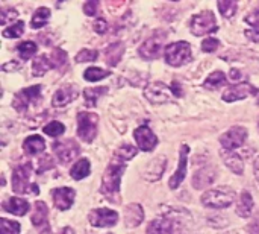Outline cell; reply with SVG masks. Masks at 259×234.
Masks as SVG:
<instances>
[{
	"instance_id": "obj_1",
	"label": "cell",
	"mask_w": 259,
	"mask_h": 234,
	"mask_svg": "<svg viewBox=\"0 0 259 234\" xmlns=\"http://www.w3.org/2000/svg\"><path fill=\"white\" fill-rule=\"evenodd\" d=\"M124 169H126V163L120 161L114 157H112L111 163L106 166V171H105L103 178H102L100 192L111 203L120 201V183H121V177L124 174Z\"/></svg>"
},
{
	"instance_id": "obj_2",
	"label": "cell",
	"mask_w": 259,
	"mask_h": 234,
	"mask_svg": "<svg viewBox=\"0 0 259 234\" xmlns=\"http://www.w3.org/2000/svg\"><path fill=\"white\" fill-rule=\"evenodd\" d=\"M32 175V164L26 163V164H20L14 169L12 172V190L14 193H26V192H32V193H38V186L30 184Z\"/></svg>"
},
{
	"instance_id": "obj_3",
	"label": "cell",
	"mask_w": 259,
	"mask_h": 234,
	"mask_svg": "<svg viewBox=\"0 0 259 234\" xmlns=\"http://www.w3.org/2000/svg\"><path fill=\"white\" fill-rule=\"evenodd\" d=\"M235 201V193L231 189L222 187L208 190L202 195V204L208 209H226Z\"/></svg>"
},
{
	"instance_id": "obj_4",
	"label": "cell",
	"mask_w": 259,
	"mask_h": 234,
	"mask_svg": "<svg viewBox=\"0 0 259 234\" xmlns=\"http://www.w3.org/2000/svg\"><path fill=\"white\" fill-rule=\"evenodd\" d=\"M99 128V116L94 113H79L77 114V136L80 140L91 143L97 136Z\"/></svg>"
},
{
	"instance_id": "obj_5",
	"label": "cell",
	"mask_w": 259,
	"mask_h": 234,
	"mask_svg": "<svg viewBox=\"0 0 259 234\" xmlns=\"http://www.w3.org/2000/svg\"><path fill=\"white\" fill-rule=\"evenodd\" d=\"M191 46L187 41H178L165 49V61L173 67L184 65L191 61Z\"/></svg>"
},
{
	"instance_id": "obj_6",
	"label": "cell",
	"mask_w": 259,
	"mask_h": 234,
	"mask_svg": "<svg viewBox=\"0 0 259 234\" xmlns=\"http://www.w3.org/2000/svg\"><path fill=\"white\" fill-rule=\"evenodd\" d=\"M217 29H219V26H217L215 15L211 11H205L191 18V32L196 37H203V35L212 34Z\"/></svg>"
},
{
	"instance_id": "obj_7",
	"label": "cell",
	"mask_w": 259,
	"mask_h": 234,
	"mask_svg": "<svg viewBox=\"0 0 259 234\" xmlns=\"http://www.w3.org/2000/svg\"><path fill=\"white\" fill-rule=\"evenodd\" d=\"M39 93H41V85H33V87L23 88L15 94V97L12 101V107L18 113H24V111H27V108L32 104H36V101L39 97Z\"/></svg>"
},
{
	"instance_id": "obj_8",
	"label": "cell",
	"mask_w": 259,
	"mask_h": 234,
	"mask_svg": "<svg viewBox=\"0 0 259 234\" xmlns=\"http://www.w3.org/2000/svg\"><path fill=\"white\" fill-rule=\"evenodd\" d=\"M144 96L149 102L158 105V104H165L170 102V99L175 96L171 88L167 87L164 82H152L146 85L144 88Z\"/></svg>"
},
{
	"instance_id": "obj_9",
	"label": "cell",
	"mask_w": 259,
	"mask_h": 234,
	"mask_svg": "<svg viewBox=\"0 0 259 234\" xmlns=\"http://www.w3.org/2000/svg\"><path fill=\"white\" fill-rule=\"evenodd\" d=\"M246 140H247V129L243 126H234L220 137V143L226 151H234L241 148L246 143Z\"/></svg>"
},
{
	"instance_id": "obj_10",
	"label": "cell",
	"mask_w": 259,
	"mask_h": 234,
	"mask_svg": "<svg viewBox=\"0 0 259 234\" xmlns=\"http://www.w3.org/2000/svg\"><path fill=\"white\" fill-rule=\"evenodd\" d=\"M79 151H80L79 145L71 139L53 143V152L56 154L61 164H68L71 160H74L79 155Z\"/></svg>"
},
{
	"instance_id": "obj_11",
	"label": "cell",
	"mask_w": 259,
	"mask_h": 234,
	"mask_svg": "<svg viewBox=\"0 0 259 234\" xmlns=\"http://www.w3.org/2000/svg\"><path fill=\"white\" fill-rule=\"evenodd\" d=\"M88 221L93 227H97V228L114 227L118 221V213L109 209H96L90 212Z\"/></svg>"
},
{
	"instance_id": "obj_12",
	"label": "cell",
	"mask_w": 259,
	"mask_h": 234,
	"mask_svg": "<svg viewBox=\"0 0 259 234\" xmlns=\"http://www.w3.org/2000/svg\"><path fill=\"white\" fill-rule=\"evenodd\" d=\"M134 139L137 142V146L144 152H152L155 146L158 145V137L152 132V129L146 125L138 126L134 132Z\"/></svg>"
},
{
	"instance_id": "obj_13",
	"label": "cell",
	"mask_w": 259,
	"mask_h": 234,
	"mask_svg": "<svg viewBox=\"0 0 259 234\" xmlns=\"http://www.w3.org/2000/svg\"><path fill=\"white\" fill-rule=\"evenodd\" d=\"M256 93H258V90L253 85H250L247 82H241V84H237V85L229 87L223 93V101L225 102H235V101L246 99L249 96H255Z\"/></svg>"
},
{
	"instance_id": "obj_14",
	"label": "cell",
	"mask_w": 259,
	"mask_h": 234,
	"mask_svg": "<svg viewBox=\"0 0 259 234\" xmlns=\"http://www.w3.org/2000/svg\"><path fill=\"white\" fill-rule=\"evenodd\" d=\"M164 38L162 35H153L150 37L149 40H146L141 47H140V55L144 58V59H156L159 58L161 55V49H162V43H164Z\"/></svg>"
},
{
	"instance_id": "obj_15",
	"label": "cell",
	"mask_w": 259,
	"mask_h": 234,
	"mask_svg": "<svg viewBox=\"0 0 259 234\" xmlns=\"http://www.w3.org/2000/svg\"><path fill=\"white\" fill-rule=\"evenodd\" d=\"M188 152H190V148L187 145H182L181 146V152H179V166H178V171L175 172V175L170 178V189H178L182 181L185 180L187 177V164H188Z\"/></svg>"
},
{
	"instance_id": "obj_16",
	"label": "cell",
	"mask_w": 259,
	"mask_h": 234,
	"mask_svg": "<svg viewBox=\"0 0 259 234\" xmlns=\"http://www.w3.org/2000/svg\"><path fill=\"white\" fill-rule=\"evenodd\" d=\"M33 227H36L41 234H50V225H49V209L47 206L39 201L35 204L33 209V215L30 218Z\"/></svg>"
},
{
	"instance_id": "obj_17",
	"label": "cell",
	"mask_w": 259,
	"mask_h": 234,
	"mask_svg": "<svg viewBox=\"0 0 259 234\" xmlns=\"http://www.w3.org/2000/svg\"><path fill=\"white\" fill-rule=\"evenodd\" d=\"M74 190L70 187H58L52 192V198H53V204L58 210L65 212L68 210L73 203H74Z\"/></svg>"
},
{
	"instance_id": "obj_18",
	"label": "cell",
	"mask_w": 259,
	"mask_h": 234,
	"mask_svg": "<svg viewBox=\"0 0 259 234\" xmlns=\"http://www.w3.org/2000/svg\"><path fill=\"white\" fill-rule=\"evenodd\" d=\"M165 166H167V158L165 157H156L153 158L143 171V178L150 181V183H155L158 180H161L164 171H165Z\"/></svg>"
},
{
	"instance_id": "obj_19",
	"label": "cell",
	"mask_w": 259,
	"mask_h": 234,
	"mask_svg": "<svg viewBox=\"0 0 259 234\" xmlns=\"http://www.w3.org/2000/svg\"><path fill=\"white\" fill-rule=\"evenodd\" d=\"M215 177H217L215 169L212 166H205L193 175V187L196 190H202L206 186L212 184L215 181Z\"/></svg>"
},
{
	"instance_id": "obj_20",
	"label": "cell",
	"mask_w": 259,
	"mask_h": 234,
	"mask_svg": "<svg viewBox=\"0 0 259 234\" xmlns=\"http://www.w3.org/2000/svg\"><path fill=\"white\" fill-rule=\"evenodd\" d=\"M77 96V90L73 85H64L61 87L52 97V105L59 108V107H65L70 102H73Z\"/></svg>"
},
{
	"instance_id": "obj_21",
	"label": "cell",
	"mask_w": 259,
	"mask_h": 234,
	"mask_svg": "<svg viewBox=\"0 0 259 234\" xmlns=\"http://www.w3.org/2000/svg\"><path fill=\"white\" fill-rule=\"evenodd\" d=\"M144 221V210L140 204H129L124 210V224L127 228H137Z\"/></svg>"
},
{
	"instance_id": "obj_22",
	"label": "cell",
	"mask_w": 259,
	"mask_h": 234,
	"mask_svg": "<svg viewBox=\"0 0 259 234\" xmlns=\"http://www.w3.org/2000/svg\"><path fill=\"white\" fill-rule=\"evenodd\" d=\"M176 224L171 218H158L153 219L149 227H147V234H175Z\"/></svg>"
},
{
	"instance_id": "obj_23",
	"label": "cell",
	"mask_w": 259,
	"mask_h": 234,
	"mask_svg": "<svg viewBox=\"0 0 259 234\" xmlns=\"http://www.w3.org/2000/svg\"><path fill=\"white\" fill-rule=\"evenodd\" d=\"M3 210L8 213H12L15 216H24L29 212V203L23 198H8L3 203Z\"/></svg>"
},
{
	"instance_id": "obj_24",
	"label": "cell",
	"mask_w": 259,
	"mask_h": 234,
	"mask_svg": "<svg viewBox=\"0 0 259 234\" xmlns=\"http://www.w3.org/2000/svg\"><path fill=\"white\" fill-rule=\"evenodd\" d=\"M222 157H223L225 164H226L235 175H243V174H244V163H243V160H241L240 155H237V154L232 152V151L223 149V151H222Z\"/></svg>"
},
{
	"instance_id": "obj_25",
	"label": "cell",
	"mask_w": 259,
	"mask_h": 234,
	"mask_svg": "<svg viewBox=\"0 0 259 234\" xmlns=\"http://www.w3.org/2000/svg\"><path fill=\"white\" fill-rule=\"evenodd\" d=\"M253 207H255V203H253V198L249 192H243L238 198V203H237V215L240 218H250L252 212H253Z\"/></svg>"
},
{
	"instance_id": "obj_26",
	"label": "cell",
	"mask_w": 259,
	"mask_h": 234,
	"mask_svg": "<svg viewBox=\"0 0 259 234\" xmlns=\"http://www.w3.org/2000/svg\"><path fill=\"white\" fill-rule=\"evenodd\" d=\"M23 149L27 155H38L46 149V142L41 136H30L24 140Z\"/></svg>"
},
{
	"instance_id": "obj_27",
	"label": "cell",
	"mask_w": 259,
	"mask_h": 234,
	"mask_svg": "<svg viewBox=\"0 0 259 234\" xmlns=\"http://www.w3.org/2000/svg\"><path fill=\"white\" fill-rule=\"evenodd\" d=\"M123 53H124L123 43H114V44L108 46L106 50H105V61H106V64L111 65V67L117 65L118 61L121 59Z\"/></svg>"
},
{
	"instance_id": "obj_28",
	"label": "cell",
	"mask_w": 259,
	"mask_h": 234,
	"mask_svg": "<svg viewBox=\"0 0 259 234\" xmlns=\"http://www.w3.org/2000/svg\"><path fill=\"white\" fill-rule=\"evenodd\" d=\"M50 69H53V64L47 55H39L38 58L33 59V64H32L33 76H44Z\"/></svg>"
},
{
	"instance_id": "obj_29",
	"label": "cell",
	"mask_w": 259,
	"mask_h": 234,
	"mask_svg": "<svg viewBox=\"0 0 259 234\" xmlns=\"http://www.w3.org/2000/svg\"><path fill=\"white\" fill-rule=\"evenodd\" d=\"M90 171H91L90 161H88L87 158H82V160H79V161L71 168L70 175H71L73 180L80 181V180H83V178H87V177L90 175Z\"/></svg>"
},
{
	"instance_id": "obj_30",
	"label": "cell",
	"mask_w": 259,
	"mask_h": 234,
	"mask_svg": "<svg viewBox=\"0 0 259 234\" xmlns=\"http://www.w3.org/2000/svg\"><path fill=\"white\" fill-rule=\"evenodd\" d=\"M49 18H50V9H49V8H44V6H42V8H38V9L35 11L33 17H32L30 26H32L33 29H41L42 26L47 24Z\"/></svg>"
},
{
	"instance_id": "obj_31",
	"label": "cell",
	"mask_w": 259,
	"mask_h": 234,
	"mask_svg": "<svg viewBox=\"0 0 259 234\" xmlns=\"http://www.w3.org/2000/svg\"><path fill=\"white\" fill-rule=\"evenodd\" d=\"M137 154H138V149H137L135 146H132V145H123V146H120V148L114 152V158L127 163V161L132 160Z\"/></svg>"
},
{
	"instance_id": "obj_32",
	"label": "cell",
	"mask_w": 259,
	"mask_h": 234,
	"mask_svg": "<svg viewBox=\"0 0 259 234\" xmlns=\"http://www.w3.org/2000/svg\"><path fill=\"white\" fill-rule=\"evenodd\" d=\"M108 91L106 87H99V88H87L83 91V96H85V102L88 107H94L97 104V101L100 99V96H103L105 93Z\"/></svg>"
},
{
	"instance_id": "obj_33",
	"label": "cell",
	"mask_w": 259,
	"mask_h": 234,
	"mask_svg": "<svg viewBox=\"0 0 259 234\" xmlns=\"http://www.w3.org/2000/svg\"><path fill=\"white\" fill-rule=\"evenodd\" d=\"M17 53L21 59H29L36 53V44L33 41H24L17 46Z\"/></svg>"
},
{
	"instance_id": "obj_34",
	"label": "cell",
	"mask_w": 259,
	"mask_h": 234,
	"mask_svg": "<svg viewBox=\"0 0 259 234\" xmlns=\"http://www.w3.org/2000/svg\"><path fill=\"white\" fill-rule=\"evenodd\" d=\"M226 84V75L223 72H214L211 73L206 81H205V87L206 88H211V90H215V88H220L222 85Z\"/></svg>"
},
{
	"instance_id": "obj_35",
	"label": "cell",
	"mask_w": 259,
	"mask_h": 234,
	"mask_svg": "<svg viewBox=\"0 0 259 234\" xmlns=\"http://www.w3.org/2000/svg\"><path fill=\"white\" fill-rule=\"evenodd\" d=\"M108 76H109V72L103 70V69H99V67H90L83 73V78L88 82H97V81H102V79H105Z\"/></svg>"
},
{
	"instance_id": "obj_36",
	"label": "cell",
	"mask_w": 259,
	"mask_h": 234,
	"mask_svg": "<svg viewBox=\"0 0 259 234\" xmlns=\"http://www.w3.org/2000/svg\"><path fill=\"white\" fill-rule=\"evenodd\" d=\"M217 6H219L222 15H223L225 18H231V17H234L235 12H237V2H234V0H220V2L217 3Z\"/></svg>"
},
{
	"instance_id": "obj_37",
	"label": "cell",
	"mask_w": 259,
	"mask_h": 234,
	"mask_svg": "<svg viewBox=\"0 0 259 234\" xmlns=\"http://www.w3.org/2000/svg\"><path fill=\"white\" fill-rule=\"evenodd\" d=\"M0 234H20V224L15 221L0 219Z\"/></svg>"
},
{
	"instance_id": "obj_38",
	"label": "cell",
	"mask_w": 259,
	"mask_h": 234,
	"mask_svg": "<svg viewBox=\"0 0 259 234\" xmlns=\"http://www.w3.org/2000/svg\"><path fill=\"white\" fill-rule=\"evenodd\" d=\"M23 32H24V23L23 21H17L15 24L6 27L3 30V37L5 38H18V37L23 35Z\"/></svg>"
},
{
	"instance_id": "obj_39",
	"label": "cell",
	"mask_w": 259,
	"mask_h": 234,
	"mask_svg": "<svg viewBox=\"0 0 259 234\" xmlns=\"http://www.w3.org/2000/svg\"><path fill=\"white\" fill-rule=\"evenodd\" d=\"M42 131H44V134H47V136H50V137H59V136L64 134L65 126H64L61 122H50L49 125H46V126L42 128Z\"/></svg>"
},
{
	"instance_id": "obj_40",
	"label": "cell",
	"mask_w": 259,
	"mask_h": 234,
	"mask_svg": "<svg viewBox=\"0 0 259 234\" xmlns=\"http://www.w3.org/2000/svg\"><path fill=\"white\" fill-rule=\"evenodd\" d=\"M52 64H53V69H62L65 64H67V53L61 49H55L52 52Z\"/></svg>"
},
{
	"instance_id": "obj_41",
	"label": "cell",
	"mask_w": 259,
	"mask_h": 234,
	"mask_svg": "<svg viewBox=\"0 0 259 234\" xmlns=\"http://www.w3.org/2000/svg\"><path fill=\"white\" fill-rule=\"evenodd\" d=\"M99 56L97 50L93 49H82L77 55H76V62H93L96 61Z\"/></svg>"
},
{
	"instance_id": "obj_42",
	"label": "cell",
	"mask_w": 259,
	"mask_h": 234,
	"mask_svg": "<svg viewBox=\"0 0 259 234\" xmlns=\"http://www.w3.org/2000/svg\"><path fill=\"white\" fill-rule=\"evenodd\" d=\"M220 47V41L214 37H208L206 40L202 41V50L203 52H208V53H212L215 52L217 49Z\"/></svg>"
},
{
	"instance_id": "obj_43",
	"label": "cell",
	"mask_w": 259,
	"mask_h": 234,
	"mask_svg": "<svg viewBox=\"0 0 259 234\" xmlns=\"http://www.w3.org/2000/svg\"><path fill=\"white\" fill-rule=\"evenodd\" d=\"M18 17V12L12 8H8V9H2L0 12V23L2 24H8L11 23L12 20H15Z\"/></svg>"
},
{
	"instance_id": "obj_44",
	"label": "cell",
	"mask_w": 259,
	"mask_h": 234,
	"mask_svg": "<svg viewBox=\"0 0 259 234\" xmlns=\"http://www.w3.org/2000/svg\"><path fill=\"white\" fill-rule=\"evenodd\" d=\"M97 9H99V2H96V0H90L83 5V12L90 17L96 15Z\"/></svg>"
},
{
	"instance_id": "obj_45",
	"label": "cell",
	"mask_w": 259,
	"mask_h": 234,
	"mask_svg": "<svg viewBox=\"0 0 259 234\" xmlns=\"http://www.w3.org/2000/svg\"><path fill=\"white\" fill-rule=\"evenodd\" d=\"M94 30L97 32V34H105L106 30H108V23H106V20H103V18H97L96 21H94Z\"/></svg>"
},
{
	"instance_id": "obj_46",
	"label": "cell",
	"mask_w": 259,
	"mask_h": 234,
	"mask_svg": "<svg viewBox=\"0 0 259 234\" xmlns=\"http://www.w3.org/2000/svg\"><path fill=\"white\" fill-rule=\"evenodd\" d=\"M247 231H249V234H259V213L255 215L252 222L247 225Z\"/></svg>"
},
{
	"instance_id": "obj_47",
	"label": "cell",
	"mask_w": 259,
	"mask_h": 234,
	"mask_svg": "<svg viewBox=\"0 0 259 234\" xmlns=\"http://www.w3.org/2000/svg\"><path fill=\"white\" fill-rule=\"evenodd\" d=\"M246 23H249V24H252V26H255V27H259V9L250 12V14L246 17Z\"/></svg>"
},
{
	"instance_id": "obj_48",
	"label": "cell",
	"mask_w": 259,
	"mask_h": 234,
	"mask_svg": "<svg viewBox=\"0 0 259 234\" xmlns=\"http://www.w3.org/2000/svg\"><path fill=\"white\" fill-rule=\"evenodd\" d=\"M246 37H247L250 41L259 43V27H255V29H249V30H246Z\"/></svg>"
},
{
	"instance_id": "obj_49",
	"label": "cell",
	"mask_w": 259,
	"mask_h": 234,
	"mask_svg": "<svg viewBox=\"0 0 259 234\" xmlns=\"http://www.w3.org/2000/svg\"><path fill=\"white\" fill-rule=\"evenodd\" d=\"M170 88H171V91H173L175 97H179V96H182V87H181V84H179L178 81H175V82L170 85Z\"/></svg>"
},
{
	"instance_id": "obj_50",
	"label": "cell",
	"mask_w": 259,
	"mask_h": 234,
	"mask_svg": "<svg viewBox=\"0 0 259 234\" xmlns=\"http://www.w3.org/2000/svg\"><path fill=\"white\" fill-rule=\"evenodd\" d=\"M231 78L237 81V79H241V78H243V75H241V72H240V70L232 69V70H231Z\"/></svg>"
},
{
	"instance_id": "obj_51",
	"label": "cell",
	"mask_w": 259,
	"mask_h": 234,
	"mask_svg": "<svg viewBox=\"0 0 259 234\" xmlns=\"http://www.w3.org/2000/svg\"><path fill=\"white\" fill-rule=\"evenodd\" d=\"M253 174H255V178L259 183V157L255 160V164H253Z\"/></svg>"
},
{
	"instance_id": "obj_52",
	"label": "cell",
	"mask_w": 259,
	"mask_h": 234,
	"mask_svg": "<svg viewBox=\"0 0 259 234\" xmlns=\"http://www.w3.org/2000/svg\"><path fill=\"white\" fill-rule=\"evenodd\" d=\"M61 234H74V231H73L71 228H68V227H67V228H64V230L61 231Z\"/></svg>"
},
{
	"instance_id": "obj_53",
	"label": "cell",
	"mask_w": 259,
	"mask_h": 234,
	"mask_svg": "<svg viewBox=\"0 0 259 234\" xmlns=\"http://www.w3.org/2000/svg\"><path fill=\"white\" fill-rule=\"evenodd\" d=\"M258 125H259V120H258Z\"/></svg>"
},
{
	"instance_id": "obj_54",
	"label": "cell",
	"mask_w": 259,
	"mask_h": 234,
	"mask_svg": "<svg viewBox=\"0 0 259 234\" xmlns=\"http://www.w3.org/2000/svg\"><path fill=\"white\" fill-rule=\"evenodd\" d=\"M109 234H111V233H109Z\"/></svg>"
}]
</instances>
